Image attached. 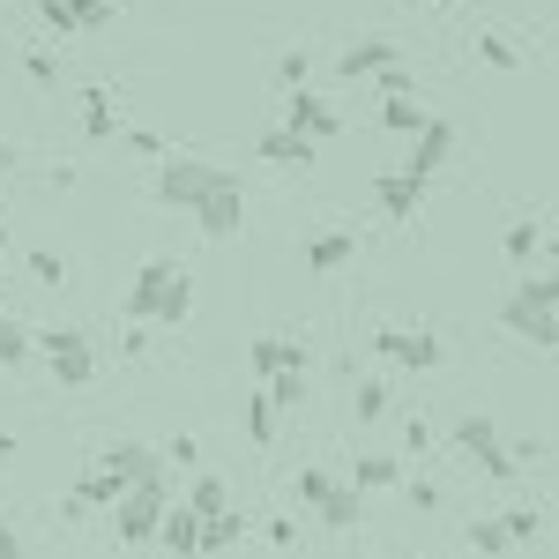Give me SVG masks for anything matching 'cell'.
<instances>
[{
    "instance_id": "obj_1",
    "label": "cell",
    "mask_w": 559,
    "mask_h": 559,
    "mask_svg": "<svg viewBox=\"0 0 559 559\" xmlns=\"http://www.w3.org/2000/svg\"><path fill=\"white\" fill-rule=\"evenodd\" d=\"M187 306H194V276L179 261H142V276H134V292L120 299V313L128 321H165V329H179Z\"/></svg>"
},
{
    "instance_id": "obj_2",
    "label": "cell",
    "mask_w": 559,
    "mask_h": 559,
    "mask_svg": "<svg viewBox=\"0 0 559 559\" xmlns=\"http://www.w3.org/2000/svg\"><path fill=\"white\" fill-rule=\"evenodd\" d=\"M216 187H239V173L202 165V157H165V165H157V179H150V194H157L165 210H194V202H210Z\"/></svg>"
},
{
    "instance_id": "obj_3",
    "label": "cell",
    "mask_w": 559,
    "mask_h": 559,
    "mask_svg": "<svg viewBox=\"0 0 559 559\" xmlns=\"http://www.w3.org/2000/svg\"><path fill=\"white\" fill-rule=\"evenodd\" d=\"M165 508H173L165 477H150V485H128V492L112 500V530H120V545H142V537H157Z\"/></svg>"
},
{
    "instance_id": "obj_4",
    "label": "cell",
    "mask_w": 559,
    "mask_h": 559,
    "mask_svg": "<svg viewBox=\"0 0 559 559\" xmlns=\"http://www.w3.org/2000/svg\"><path fill=\"white\" fill-rule=\"evenodd\" d=\"M38 350H45V366H52L60 388H90L97 381V350H90V336H75V329H45Z\"/></svg>"
},
{
    "instance_id": "obj_5",
    "label": "cell",
    "mask_w": 559,
    "mask_h": 559,
    "mask_svg": "<svg viewBox=\"0 0 559 559\" xmlns=\"http://www.w3.org/2000/svg\"><path fill=\"white\" fill-rule=\"evenodd\" d=\"M373 350H381V358H395L403 373H432V366L448 358L432 329H373Z\"/></svg>"
},
{
    "instance_id": "obj_6",
    "label": "cell",
    "mask_w": 559,
    "mask_h": 559,
    "mask_svg": "<svg viewBox=\"0 0 559 559\" xmlns=\"http://www.w3.org/2000/svg\"><path fill=\"white\" fill-rule=\"evenodd\" d=\"M500 321H508L515 336H530V344H545V350L559 344V313H552V306H545V299H530L522 284H515V292H508V306H500Z\"/></svg>"
},
{
    "instance_id": "obj_7",
    "label": "cell",
    "mask_w": 559,
    "mask_h": 559,
    "mask_svg": "<svg viewBox=\"0 0 559 559\" xmlns=\"http://www.w3.org/2000/svg\"><path fill=\"white\" fill-rule=\"evenodd\" d=\"M455 157V120H432L426 112V128L411 134V157H403V173H418V179H432L440 165Z\"/></svg>"
},
{
    "instance_id": "obj_8",
    "label": "cell",
    "mask_w": 559,
    "mask_h": 559,
    "mask_svg": "<svg viewBox=\"0 0 559 559\" xmlns=\"http://www.w3.org/2000/svg\"><path fill=\"white\" fill-rule=\"evenodd\" d=\"M284 128H299L306 142H336L344 120H336V105L329 97H313V90H292V105H284Z\"/></svg>"
},
{
    "instance_id": "obj_9",
    "label": "cell",
    "mask_w": 559,
    "mask_h": 559,
    "mask_svg": "<svg viewBox=\"0 0 559 559\" xmlns=\"http://www.w3.org/2000/svg\"><path fill=\"white\" fill-rule=\"evenodd\" d=\"M97 471H112L120 485H150V477H165V455L157 448H142V440H120V448H105V463Z\"/></svg>"
},
{
    "instance_id": "obj_10",
    "label": "cell",
    "mask_w": 559,
    "mask_h": 559,
    "mask_svg": "<svg viewBox=\"0 0 559 559\" xmlns=\"http://www.w3.org/2000/svg\"><path fill=\"white\" fill-rule=\"evenodd\" d=\"M373 202H381V216H395V224H403V216H418V202H426V179L395 165V173L373 179Z\"/></svg>"
},
{
    "instance_id": "obj_11",
    "label": "cell",
    "mask_w": 559,
    "mask_h": 559,
    "mask_svg": "<svg viewBox=\"0 0 559 559\" xmlns=\"http://www.w3.org/2000/svg\"><path fill=\"white\" fill-rule=\"evenodd\" d=\"M194 224H202V231H210V239H231V231H239V224H247V202H239V187H216L210 202H194Z\"/></svg>"
},
{
    "instance_id": "obj_12",
    "label": "cell",
    "mask_w": 559,
    "mask_h": 559,
    "mask_svg": "<svg viewBox=\"0 0 559 559\" xmlns=\"http://www.w3.org/2000/svg\"><path fill=\"white\" fill-rule=\"evenodd\" d=\"M388 60H395V45H388V38H358V45L336 52V83H366V75H381Z\"/></svg>"
},
{
    "instance_id": "obj_13",
    "label": "cell",
    "mask_w": 559,
    "mask_h": 559,
    "mask_svg": "<svg viewBox=\"0 0 559 559\" xmlns=\"http://www.w3.org/2000/svg\"><path fill=\"white\" fill-rule=\"evenodd\" d=\"M350 254H358V231H321V239H306V269H313V276H336Z\"/></svg>"
},
{
    "instance_id": "obj_14",
    "label": "cell",
    "mask_w": 559,
    "mask_h": 559,
    "mask_svg": "<svg viewBox=\"0 0 559 559\" xmlns=\"http://www.w3.org/2000/svg\"><path fill=\"white\" fill-rule=\"evenodd\" d=\"M157 545H165V552H202V515H194V508H165V522H157Z\"/></svg>"
},
{
    "instance_id": "obj_15",
    "label": "cell",
    "mask_w": 559,
    "mask_h": 559,
    "mask_svg": "<svg viewBox=\"0 0 559 559\" xmlns=\"http://www.w3.org/2000/svg\"><path fill=\"white\" fill-rule=\"evenodd\" d=\"M292 366H306L299 336H261V344H254V373H261V381H269V373H292Z\"/></svg>"
},
{
    "instance_id": "obj_16",
    "label": "cell",
    "mask_w": 559,
    "mask_h": 559,
    "mask_svg": "<svg viewBox=\"0 0 559 559\" xmlns=\"http://www.w3.org/2000/svg\"><path fill=\"white\" fill-rule=\"evenodd\" d=\"M358 508H366V492H358L350 477H336V492H329L313 515H321V530H350V522H358Z\"/></svg>"
},
{
    "instance_id": "obj_17",
    "label": "cell",
    "mask_w": 559,
    "mask_h": 559,
    "mask_svg": "<svg viewBox=\"0 0 559 559\" xmlns=\"http://www.w3.org/2000/svg\"><path fill=\"white\" fill-rule=\"evenodd\" d=\"M261 157H269V165H313V142H306L299 128H269L261 134Z\"/></svg>"
},
{
    "instance_id": "obj_18",
    "label": "cell",
    "mask_w": 559,
    "mask_h": 559,
    "mask_svg": "<svg viewBox=\"0 0 559 559\" xmlns=\"http://www.w3.org/2000/svg\"><path fill=\"white\" fill-rule=\"evenodd\" d=\"M350 485H358V492H388V485H403V463H395V455H358Z\"/></svg>"
},
{
    "instance_id": "obj_19",
    "label": "cell",
    "mask_w": 559,
    "mask_h": 559,
    "mask_svg": "<svg viewBox=\"0 0 559 559\" xmlns=\"http://www.w3.org/2000/svg\"><path fill=\"white\" fill-rule=\"evenodd\" d=\"M179 508H194V515L210 522V515H224V508H231V492H224V477H194V485H187V500H179Z\"/></svg>"
},
{
    "instance_id": "obj_20",
    "label": "cell",
    "mask_w": 559,
    "mask_h": 559,
    "mask_svg": "<svg viewBox=\"0 0 559 559\" xmlns=\"http://www.w3.org/2000/svg\"><path fill=\"white\" fill-rule=\"evenodd\" d=\"M83 134H90V142H112V134H120L112 97H105V90H83Z\"/></svg>"
},
{
    "instance_id": "obj_21",
    "label": "cell",
    "mask_w": 559,
    "mask_h": 559,
    "mask_svg": "<svg viewBox=\"0 0 559 559\" xmlns=\"http://www.w3.org/2000/svg\"><path fill=\"white\" fill-rule=\"evenodd\" d=\"M239 537H247V515H231V508H224V515H210V522H202V559H210V552H231Z\"/></svg>"
},
{
    "instance_id": "obj_22",
    "label": "cell",
    "mask_w": 559,
    "mask_h": 559,
    "mask_svg": "<svg viewBox=\"0 0 559 559\" xmlns=\"http://www.w3.org/2000/svg\"><path fill=\"white\" fill-rule=\"evenodd\" d=\"M455 448H471V455H492V448H500V426H492L485 411H471V418H455Z\"/></svg>"
},
{
    "instance_id": "obj_23",
    "label": "cell",
    "mask_w": 559,
    "mask_h": 559,
    "mask_svg": "<svg viewBox=\"0 0 559 559\" xmlns=\"http://www.w3.org/2000/svg\"><path fill=\"white\" fill-rule=\"evenodd\" d=\"M31 350H38V336H31L23 321L0 313V373H8V366H31Z\"/></svg>"
},
{
    "instance_id": "obj_24",
    "label": "cell",
    "mask_w": 559,
    "mask_h": 559,
    "mask_svg": "<svg viewBox=\"0 0 559 559\" xmlns=\"http://www.w3.org/2000/svg\"><path fill=\"white\" fill-rule=\"evenodd\" d=\"M500 247H508V261H515V269H530V261H537V247H545V231H537V224H530V216H515V224H508V239H500Z\"/></svg>"
},
{
    "instance_id": "obj_25",
    "label": "cell",
    "mask_w": 559,
    "mask_h": 559,
    "mask_svg": "<svg viewBox=\"0 0 559 559\" xmlns=\"http://www.w3.org/2000/svg\"><path fill=\"white\" fill-rule=\"evenodd\" d=\"M276 426H284V411H276L269 395H247V440H254V448H269V440H276Z\"/></svg>"
},
{
    "instance_id": "obj_26",
    "label": "cell",
    "mask_w": 559,
    "mask_h": 559,
    "mask_svg": "<svg viewBox=\"0 0 559 559\" xmlns=\"http://www.w3.org/2000/svg\"><path fill=\"white\" fill-rule=\"evenodd\" d=\"M381 128L388 134H418V128H426V105H418V97H388V105H381Z\"/></svg>"
},
{
    "instance_id": "obj_27",
    "label": "cell",
    "mask_w": 559,
    "mask_h": 559,
    "mask_svg": "<svg viewBox=\"0 0 559 559\" xmlns=\"http://www.w3.org/2000/svg\"><path fill=\"white\" fill-rule=\"evenodd\" d=\"M276 411H299L306 403V366H292V373H269V388H261Z\"/></svg>"
},
{
    "instance_id": "obj_28",
    "label": "cell",
    "mask_w": 559,
    "mask_h": 559,
    "mask_svg": "<svg viewBox=\"0 0 559 559\" xmlns=\"http://www.w3.org/2000/svg\"><path fill=\"white\" fill-rule=\"evenodd\" d=\"M31 276L52 284V292H68V254H52V247H31Z\"/></svg>"
},
{
    "instance_id": "obj_29",
    "label": "cell",
    "mask_w": 559,
    "mask_h": 559,
    "mask_svg": "<svg viewBox=\"0 0 559 559\" xmlns=\"http://www.w3.org/2000/svg\"><path fill=\"white\" fill-rule=\"evenodd\" d=\"M515 537H508V522L500 515H485V522H471V552H508Z\"/></svg>"
},
{
    "instance_id": "obj_30",
    "label": "cell",
    "mask_w": 559,
    "mask_h": 559,
    "mask_svg": "<svg viewBox=\"0 0 559 559\" xmlns=\"http://www.w3.org/2000/svg\"><path fill=\"white\" fill-rule=\"evenodd\" d=\"M477 60H485V68H522V52L500 38V31H485V38H477Z\"/></svg>"
},
{
    "instance_id": "obj_31",
    "label": "cell",
    "mask_w": 559,
    "mask_h": 559,
    "mask_svg": "<svg viewBox=\"0 0 559 559\" xmlns=\"http://www.w3.org/2000/svg\"><path fill=\"white\" fill-rule=\"evenodd\" d=\"M388 418V388L381 381H358V426H381Z\"/></svg>"
},
{
    "instance_id": "obj_32",
    "label": "cell",
    "mask_w": 559,
    "mask_h": 559,
    "mask_svg": "<svg viewBox=\"0 0 559 559\" xmlns=\"http://www.w3.org/2000/svg\"><path fill=\"white\" fill-rule=\"evenodd\" d=\"M292 492H299L306 508H321V500L336 492V477H329V471H299V477H292Z\"/></svg>"
},
{
    "instance_id": "obj_33",
    "label": "cell",
    "mask_w": 559,
    "mask_h": 559,
    "mask_svg": "<svg viewBox=\"0 0 559 559\" xmlns=\"http://www.w3.org/2000/svg\"><path fill=\"white\" fill-rule=\"evenodd\" d=\"M38 23H45V31H60V38H75V31H83L68 0H38Z\"/></svg>"
},
{
    "instance_id": "obj_34",
    "label": "cell",
    "mask_w": 559,
    "mask_h": 559,
    "mask_svg": "<svg viewBox=\"0 0 559 559\" xmlns=\"http://www.w3.org/2000/svg\"><path fill=\"white\" fill-rule=\"evenodd\" d=\"M68 8H75V23H83V31H105V23L120 15V0H68Z\"/></svg>"
},
{
    "instance_id": "obj_35",
    "label": "cell",
    "mask_w": 559,
    "mask_h": 559,
    "mask_svg": "<svg viewBox=\"0 0 559 559\" xmlns=\"http://www.w3.org/2000/svg\"><path fill=\"white\" fill-rule=\"evenodd\" d=\"M276 83H284V90H306V83H313V60H306V52H284V60H276Z\"/></svg>"
},
{
    "instance_id": "obj_36",
    "label": "cell",
    "mask_w": 559,
    "mask_h": 559,
    "mask_svg": "<svg viewBox=\"0 0 559 559\" xmlns=\"http://www.w3.org/2000/svg\"><path fill=\"white\" fill-rule=\"evenodd\" d=\"M373 83H381V97H418V75H411V68H395V60H388Z\"/></svg>"
},
{
    "instance_id": "obj_37",
    "label": "cell",
    "mask_w": 559,
    "mask_h": 559,
    "mask_svg": "<svg viewBox=\"0 0 559 559\" xmlns=\"http://www.w3.org/2000/svg\"><path fill=\"white\" fill-rule=\"evenodd\" d=\"M500 522H508V537H515V545H537V530H545L537 508H515V515H500Z\"/></svg>"
},
{
    "instance_id": "obj_38",
    "label": "cell",
    "mask_w": 559,
    "mask_h": 559,
    "mask_svg": "<svg viewBox=\"0 0 559 559\" xmlns=\"http://www.w3.org/2000/svg\"><path fill=\"white\" fill-rule=\"evenodd\" d=\"M23 75H31L38 90H52L60 83V60H52V52H23Z\"/></svg>"
},
{
    "instance_id": "obj_39",
    "label": "cell",
    "mask_w": 559,
    "mask_h": 559,
    "mask_svg": "<svg viewBox=\"0 0 559 559\" xmlns=\"http://www.w3.org/2000/svg\"><path fill=\"white\" fill-rule=\"evenodd\" d=\"M403 500H411L418 515H432V508H440V485H426V477H411V485H403Z\"/></svg>"
},
{
    "instance_id": "obj_40",
    "label": "cell",
    "mask_w": 559,
    "mask_h": 559,
    "mask_svg": "<svg viewBox=\"0 0 559 559\" xmlns=\"http://www.w3.org/2000/svg\"><path fill=\"white\" fill-rule=\"evenodd\" d=\"M522 292H530V299H545V306H559V269H545V276H522Z\"/></svg>"
},
{
    "instance_id": "obj_41",
    "label": "cell",
    "mask_w": 559,
    "mask_h": 559,
    "mask_svg": "<svg viewBox=\"0 0 559 559\" xmlns=\"http://www.w3.org/2000/svg\"><path fill=\"white\" fill-rule=\"evenodd\" d=\"M403 448H411V455H426V448H432V426H426V418H411V426H403Z\"/></svg>"
},
{
    "instance_id": "obj_42",
    "label": "cell",
    "mask_w": 559,
    "mask_h": 559,
    "mask_svg": "<svg viewBox=\"0 0 559 559\" xmlns=\"http://www.w3.org/2000/svg\"><path fill=\"white\" fill-rule=\"evenodd\" d=\"M261 537H269V545H299V522H292V515H276L269 530H261Z\"/></svg>"
},
{
    "instance_id": "obj_43",
    "label": "cell",
    "mask_w": 559,
    "mask_h": 559,
    "mask_svg": "<svg viewBox=\"0 0 559 559\" xmlns=\"http://www.w3.org/2000/svg\"><path fill=\"white\" fill-rule=\"evenodd\" d=\"M128 142H134V150H142V157H157V165H165V134H150V128H134V134H128Z\"/></svg>"
},
{
    "instance_id": "obj_44",
    "label": "cell",
    "mask_w": 559,
    "mask_h": 559,
    "mask_svg": "<svg viewBox=\"0 0 559 559\" xmlns=\"http://www.w3.org/2000/svg\"><path fill=\"white\" fill-rule=\"evenodd\" d=\"M165 463H187V471H194V463H202V448H194V440H187V432H179L173 448H165Z\"/></svg>"
},
{
    "instance_id": "obj_45",
    "label": "cell",
    "mask_w": 559,
    "mask_h": 559,
    "mask_svg": "<svg viewBox=\"0 0 559 559\" xmlns=\"http://www.w3.org/2000/svg\"><path fill=\"white\" fill-rule=\"evenodd\" d=\"M0 559H23V537H15L8 522H0Z\"/></svg>"
},
{
    "instance_id": "obj_46",
    "label": "cell",
    "mask_w": 559,
    "mask_h": 559,
    "mask_svg": "<svg viewBox=\"0 0 559 559\" xmlns=\"http://www.w3.org/2000/svg\"><path fill=\"white\" fill-rule=\"evenodd\" d=\"M15 173V142H0V179Z\"/></svg>"
},
{
    "instance_id": "obj_47",
    "label": "cell",
    "mask_w": 559,
    "mask_h": 559,
    "mask_svg": "<svg viewBox=\"0 0 559 559\" xmlns=\"http://www.w3.org/2000/svg\"><path fill=\"white\" fill-rule=\"evenodd\" d=\"M537 254H545V261H552V269H559V231H552V239H545V247H537Z\"/></svg>"
},
{
    "instance_id": "obj_48",
    "label": "cell",
    "mask_w": 559,
    "mask_h": 559,
    "mask_svg": "<svg viewBox=\"0 0 559 559\" xmlns=\"http://www.w3.org/2000/svg\"><path fill=\"white\" fill-rule=\"evenodd\" d=\"M8 455H15V432H0V463H8Z\"/></svg>"
},
{
    "instance_id": "obj_49",
    "label": "cell",
    "mask_w": 559,
    "mask_h": 559,
    "mask_svg": "<svg viewBox=\"0 0 559 559\" xmlns=\"http://www.w3.org/2000/svg\"><path fill=\"white\" fill-rule=\"evenodd\" d=\"M179 559H202V552H179Z\"/></svg>"
},
{
    "instance_id": "obj_50",
    "label": "cell",
    "mask_w": 559,
    "mask_h": 559,
    "mask_svg": "<svg viewBox=\"0 0 559 559\" xmlns=\"http://www.w3.org/2000/svg\"><path fill=\"white\" fill-rule=\"evenodd\" d=\"M0 313H8V306H0Z\"/></svg>"
},
{
    "instance_id": "obj_51",
    "label": "cell",
    "mask_w": 559,
    "mask_h": 559,
    "mask_svg": "<svg viewBox=\"0 0 559 559\" xmlns=\"http://www.w3.org/2000/svg\"><path fill=\"white\" fill-rule=\"evenodd\" d=\"M552 350H559V344H552Z\"/></svg>"
}]
</instances>
